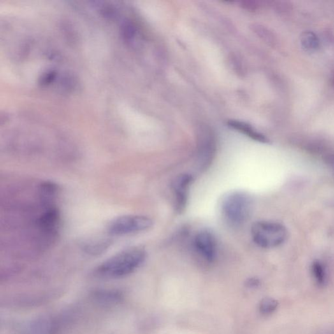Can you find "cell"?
<instances>
[{
    "mask_svg": "<svg viewBox=\"0 0 334 334\" xmlns=\"http://www.w3.org/2000/svg\"><path fill=\"white\" fill-rule=\"evenodd\" d=\"M109 241H99V242H93L88 244L86 246L85 249H87L86 252L88 254L92 255H98L103 252L110 244Z\"/></svg>",
    "mask_w": 334,
    "mask_h": 334,
    "instance_id": "5bb4252c",
    "label": "cell"
},
{
    "mask_svg": "<svg viewBox=\"0 0 334 334\" xmlns=\"http://www.w3.org/2000/svg\"><path fill=\"white\" fill-rule=\"evenodd\" d=\"M59 188L54 183L43 182L39 187V197L43 205L47 207L54 205V201L57 196Z\"/></svg>",
    "mask_w": 334,
    "mask_h": 334,
    "instance_id": "30bf717a",
    "label": "cell"
},
{
    "mask_svg": "<svg viewBox=\"0 0 334 334\" xmlns=\"http://www.w3.org/2000/svg\"><path fill=\"white\" fill-rule=\"evenodd\" d=\"M146 259V252L143 248H129L104 261L97 268V273L105 277H125L140 267Z\"/></svg>",
    "mask_w": 334,
    "mask_h": 334,
    "instance_id": "6da1fadb",
    "label": "cell"
},
{
    "mask_svg": "<svg viewBox=\"0 0 334 334\" xmlns=\"http://www.w3.org/2000/svg\"><path fill=\"white\" fill-rule=\"evenodd\" d=\"M153 224L152 219L145 215H122L115 218L109 224L108 232L113 236L141 233L152 228Z\"/></svg>",
    "mask_w": 334,
    "mask_h": 334,
    "instance_id": "277c9868",
    "label": "cell"
},
{
    "mask_svg": "<svg viewBox=\"0 0 334 334\" xmlns=\"http://www.w3.org/2000/svg\"><path fill=\"white\" fill-rule=\"evenodd\" d=\"M260 285H261V282L257 278H249L245 282V286L249 287V288H256V287H259Z\"/></svg>",
    "mask_w": 334,
    "mask_h": 334,
    "instance_id": "9a60e30c",
    "label": "cell"
},
{
    "mask_svg": "<svg viewBox=\"0 0 334 334\" xmlns=\"http://www.w3.org/2000/svg\"><path fill=\"white\" fill-rule=\"evenodd\" d=\"M250 234L255 244L265 249L280 246L287 238L285 226L279 222L268 221L254 222L250 228Z\"/></svg>",
    "mask_w": 334,
    "mask_h": 334,
    "instance_id": "3957f363",
    "label": "cell"
},
{
    "mask_svg": "<svg viewBox=\"0 0 334 334\" xmlns=\"http://www.w3.org/2000/svg\"><path fill=\"white\" fill-rule=\"evenodd\" d=\"M277 307V300L271 298H266L263 299L259 303V312L263 315H269L274 312Z\"/></svg>",
    "mask_w": 334,
    "mask_h": 334,
    "instance_id": "4fadbf2b",
    "label": "cell"
},
{
    "mask_svg": "<svg viewBox=\"0 0 334 334\" xmlns=\"http://www.w3.org/2000/svg\"><path fill=\"white\" fill-rule=\"evenodd\" d=\"M312 270L317 284L319 286H324L327 282V275L325 268L321 262L315 261L312 264Z\"/></svg>",
    "mask_w": 334,
    "mask_h": 334,
    "instance_id": "7c38bea8",
    "label": "cell"
},
{
    "mask_svg": "<svg viewBox=\"0 0 334 334\" xmlns=\"http://www.w3.org/2000/svg\"><path fill=\"white\" fill-rule=\"evenodd\" d=\"M216 151L214 134L208 129L201 130L199 136L198 166L201 171L207 170L213 163Z\"/></svg>",
    "mask_w": 334,
    "mask_h": 334,
    "instance_id": "5b68a950",
    "label": "cell"
},
{
    "mask_svg": "<svg viewBox=\"0 0 334 334\" xmlns=\"http://www.w3.org/2000/svg\"><path fill=\"white\" fill-rule=\"evenodd\" d=\"M194 247L204 259L212 263L217 254V243L215 236L210 231L197 233L193 240Z\"/></svg>",
    "mask_w": 334,
    "mask_h": 334,
    "instance_id": "52a82bcc",
    "label": "cell"
},
{
    "mask_svg": "<svg viewBox=\"0 0 334 334\" xmlns=\"http://www.w3.org/2000/svg\"><path fill=\"white\" fill-rule=\"evenodd\" d=\"M60 224V212L55 205L46 207L45 212L42 213L38 221L39 228L48 235H54L57 233Z\"/></svg>",
    "mask_w": 334,
    "mask_h": 334,
    "instance_id": "ba28073f",
    "label": "cell"
},
{
    "mask_svg": "<svg viewBox=\"0 0 334 334\" xmlns=\"http://www.w3.org/2000/svg\"><path fill=\"white\" fill-rule=\"evenodd\" d=\"M230 127L234 129L238 130L243 134H246L249 137L260 143H266L268 142V139L261 133L255 130L250 125L244 122L234 121L231 120L228 122Z\"/></svg>",
    "mask_w": 334,
    "mask_h": 334,
    "instance_id": "8fae6325",
    "label": "cell"
},
{
    "mask_svg": "<svg viewBox=\"0 0 334 334\" xmlns=\"http://www.w3.org/2000/svg\"><path fill=\"white\" fill-rule=\"evenodd\" d=\"M93 298L101 304L111 305L120 302L123 295L121 292L117 290H99L94 292Z\"/></svg>",
    "mask_w": 334,
    "mask_h": 334,
    "instance_id": "9c48e42d",
    "label": "cell"
},
{
    "mask_svg": "<svg viewBox=\"0 0 334 334\" xmlns=\"http://www.w3.org/2000/svg\"><path fill=\"white\" fill-rule=\"evenodd\" d=\"M253 201L249 196L242 191L231 192L221 203L222 215L231 224L238 226L247 221L252 212Z\"/></svg>",
    "mask_w": 334,
    "mask_h": 334,
    "instance_id": "7a4b0ae2",
    "label": "cell"
},
{
    "mask_svg": "<svg viewBox=\"0 0 334 334\" xmlns=\"http://www.w3.org/2000/svg\"><path fill=\"white\" fill-rule=\"evenodd\" d=\"M193 182V178L189 174H180L172 183L174 197H175L176 212L182 213L186 207L190 187Z\"/></svg>",
    "mask_w": 334,
    "mask_h": 334,
    "instance_id": "8992f818",
    "label": "cell"
}]
</instances>
